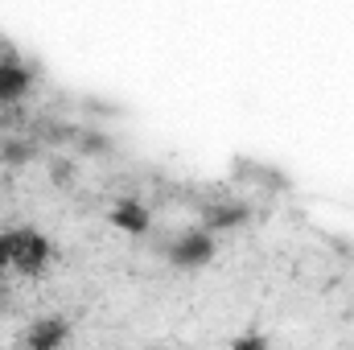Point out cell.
<instances>
[{
  "mask_svg": "<svg viewBox=\"0 0 354 350\" xmlns=\"http://www.w3.org/2000/svg\"><path fill=\"white\" fill-rule=\"evenodd\" d=\"M62 342H66V322H58V317H37L25 330V347L33 350H50V347H62Z\"/></svg>",
  "mask_w": 354,
  "mask_h": 350,
  "instance_id": "7a4b0ae2",
  "label": "cell"
},
{
  "mask_svg": "<svg viewBox=\"0 0 354 350\" xmlns=\"http://www.w3.org/2000/svg\"><path fill=\"white\" fill-rule=\"evenodd\" d=\"M165 256L174 268H202L214 256V231L210 227H194V231H181L174 243L165 248Z\"/></svg>",
  "mask_w": 354,
  "mask_h": 350,
  "instance_id": "6da1fadb",
  "label": "cell"
}]
</instances>
